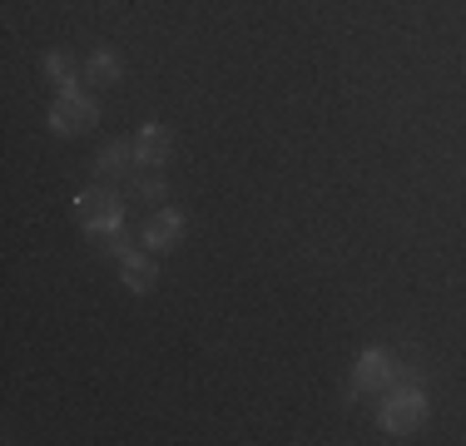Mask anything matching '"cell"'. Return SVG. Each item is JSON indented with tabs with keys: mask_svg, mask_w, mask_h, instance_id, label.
Here are the masks:
<instances>
[{
	"mask_svg": "<svg viewBox=\"0 0 466 446\" xmlns=\"http://www.w3.org/2000/svg\"><path fill=\"white\" fill-rule=\"evenodd\" d=\"M125 268H119V278H125V288L129 293H154V258H149V248H129L125 258H119Z\"/></svg>",
	"mask_w": 466,
	"mask_h": 446,
	"instance_id": "obj_8",
	"label": "cell"
},
{
	"mask_svg": "<svg viewBox=\"0 0 466 446\" xmlns=\"http://www.w3.org/2000/svg\"><path fill=\"white\" fill-rule=\"evenodd\" d=\"M179 233H184V214H179V208H159V214L144 223V248H149V253H169L174 243H179Z\"/></svg>",
	"mask_w": 466,
	"mask_h": 446,
	"instance_id": "obj_5",
	"label": "cell"
},
{
	"mask_svg": "<svg viewBox=\"0 0 466 446\" xmlns=\"http://www.w3.org/2000/svg\"><path fill=\"white\" fill-rule=\"evenodd\" d=\"M125 184H129V188H135V194H139V198H149V204H159V198H169V184H164V178H159V174H129V178H125Z\"/></svg>",
	"mask_w": 466,
	"mask_h": 446,
	"instance_id": "obj_11",
	"label": "cell"
},
{
	"mask_svg": "<svg viewBox=\"0 0 466 446\" xmlns=\"http://www.w3.org/2000/svg\"><path fill=\"white\" fill-rule=\"evenodd\" d=\"M46 75L60 85V95H65V89H80V80H75V60L65 50H50L46 55Z\"/></svg>",
	"mask_w": 466,
	"mask_h": 446,
	"instance_id": "obj_9",
	"label": "cell"
},
{
	"mask_svg": "<svg viewBox=\"0 0 466 446\" xmlns=\"http://www.w3.org/2000/svg\"><path fill=\"white\" fill-rule=\"evenodd\" d=\"M135 164H139L135 144H129V139H109L105 149H99V159H95V178H99V184H119V178L135 174Z\"/></svg>",
	"mask_w": 466,
	"mask_h": 446,
	"instance_id": "obj_4",
	"label": "cell"
},
{
	"mask_svg": "<svg viewBox=\"0 0 466 446\" xmlns=\"http://www.w3.org/2000/svg\"><path fill=\"white\" fill-rule=\"evenodd\" d=\"M95 119H99V105L90 95H80V89H65L50 105V129L55 134H90Z\"/></svg>",
	"mask_w": 466,
	"mask_h": 446,
	"instance_id": "obj_2",
	"label": "cell"
},
{
	"mask_svg": "<svg viewBox=\"0 0 466 446\" xmlns=\"http://www.w3.org/2000/svg\"><path fill=\"white\" fill-rule=\"evenodd\" d=\"M75 223L85 233H119L125 223V198L115 194V184H95L75 198Z\"/></svg>",
	"mask_w": 466,
	"mask_h": 446,
	"instance_id": "obj_1",
	"label": "cell"
},
{
	"mask_svg": "<svg viewBox=\"0 0 466 446\" xmlns=\"http://www.w3.org/2000/svg\"><path fill=\"white\" fill-rule=\"evenodd\" d=\"M85 70H90L95 85H115V80H119V55H115V50H95Z\"/></svg>",
	"mask_w": 466,
	"mask_h": 446,
	"instance_id": "obj_10",
	"label": "cell"
},
{
	"mask_svg": "<svg viewBox=\"0 0 466 446\" xmlns=\"http://www.w3.org/2000/svg\"><path fill=\"white\" fill-rule=\"evenodd\" d=\"M387 382H392V362H387L382 348H368L358 357V372H352V387L358 392H387Z\"/></svg>",
	"mask_w": 466,
	"mask_h": 446,
	"instance_id": "obj_6",
	"label": "cell"
},
{
	"mask_svg": "<svg viewBox=\"0 0 466 446\" xmlns=\"http://www.w3.org/2000/svg\"><path fill=\"white\" fill-rule=\"evenodd\" d=\"M135 154H139L144 169H159V164H169V154H174V134L164 125H144L139 139H135Z\"/></svg>",
	"mask_w": 466,
	"mask_h": 446,
	"instance_id": "obj_7",
	"label": "cell"
},
{
	"mask_svg": "<svg viewBox=\"0 0 466 446\" xmlns=\"http://www.w3.org/2000/svg\"><path fill=\"white\" fill-rule=\"evenodd\" d=\"M421 421H427V397L421 392H397V397H387V407H382V431H392V437H407V431H417Z\"/></svg>",
	"mask_w": 466,
	"mask_h": 446,
	"instance_id": "obj_3",
	"label": "cell"
}]
</instances>
